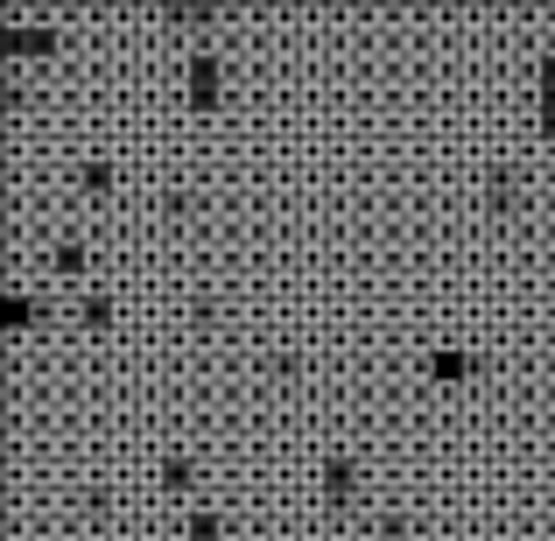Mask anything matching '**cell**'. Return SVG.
<instances>
[{
  "instance_id": "obj_1",
  "label": "cell",
  "mask_w": 555,
  "mask_h": 541,
  "mask_svg": "<svg viewBox=\"0 0 555 541\" xmlns=\"http://www.w3.org/2000/svg\"><path fill=\"white\" fill-rule=\"evenodd\" d=\"M190 92H197V106H211V92H218V56H197V64H190Z\"/></svg>"
},
{
  "instance_id": "obj_2",
  "label": "cell",
  "mask_w": 555,
  "mask_h": 541,
  "mask_svg": "<svg viewBox=\"0 0 555 541\" xmlns=\"http://www.w3.org/2000/svg\"><path fill=\"white\" fill-rule=\"evenodd\" d=\"M542 113H548V127H555V56L542 64Z\"/></svg>"
}]
</instances>
